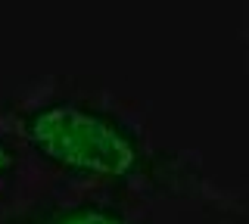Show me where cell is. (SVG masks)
Here are the masks:
<instances>
[{
	"label": "cell",
	"mask_w": 249,
	"mask_h": 224,
	"mask_svg": "<svg viewBox=\"0 0 249 224\" xmlns=\"http://www.w3.org/2000/svg\"><path fill=\"white\" fill-rule=\"evenodd\" d=\"M19 134L37 172L59 181L106 187L140 199H178L228 215L233 203L190 153L162 146L106 90L47 81L0 112Z\"/></svg>",
	"instance_id": "6da1fadb"
},
{
	"label": "cell",
	"mask_w": 249,
	"mask_h": 224,
	"mask_svg": "<svg viewBox=\"0 0 249 224\" xmlns=\"http://www.w3.org/2000/svg\"><path fill=\"white\" fill-rule=\"evenodd\" d=\"M0 224H159L150 215V203L131 193L84 187V184L47 177L0 212Z\"/></svg>",
	"instance_id": "7a4b0ae2"
},
{
	"label": "cell",
	"mask_w": 249,
	"mask_h": 224,
	"mask_svg": "<svg viewBox=\"0 0 249 224\" xmlns=\"http://www.w3.org/2000/svg\"><path fill=\"white\" fill-rule=\"evenodd\" d=\"M41 181H44V174L31 162L19 134L0 115V212L13 208L19 199H25Z\"/></svg>",
	"instance_id": "3957f363"
},
{
	"label": "cell",
	"mask_w": 249,
	"mask_h": 224,
	"mask_svg": "<svg viewBox=\"0 0 249 224\" xmlns=\"http://www.w3.org/2000/svg\"><path fill=\"white\" fill-rule=\"evenodd\" d=\"M246 75H249V0H246Z\"/></svg>",
	"instance_id": "277c9868"
}]
</instances>
